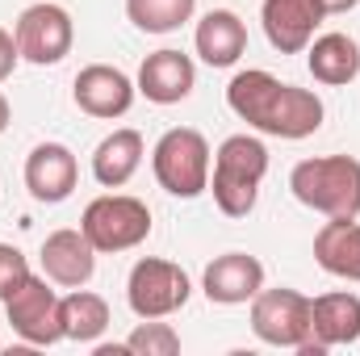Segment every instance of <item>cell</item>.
I'll return each instance as SVG.
<instances>
[{"label": "cell", "mask_w": 360, "mask_h": 356, "mask_svg": "<svg viewBox=\"0 0 360 356\" xmlns=\"http://www.w3.org/2000/svg\"><path fill=\"white\" fill-rule=\"evenodd\" d=\"M226 105L239 122H248L252 130L272 134V139H310L327 117L319 92L281 84L264 68L235 72V80L226 84Z\"/></svg>", "instance_id": "cell-1"}, {"label": "cell", "mask_w": 360, "mask_h": 356, "mask_svg": "<svg viewBox=\"0 0 360 356\" xmlns=\"http://www.w3.org/2000/svg\"><path fill=\"white\" fill-rule=\"evenodd\" d=\"M264 177H269V147L256 134H231V139H222V147L214 151V164H210L214 205L226 218H248L256 210V197H260Z\"/></svg>", "instance_id": "cell-2"}, {"label": "cell", "mask_w": 360, "mask_h": 356, "mask_svg": "<svg viewBox=\"0 0 360 356\" xmlns=\"http://www.w3.org/2000/svg\"><path fill=\"white\" fill-rule=\"evenodd\" d=\"M289 193L319 210L323 218H360V160L352 155H314L293 164Z\"/></svg>", "instance_id": "cell-3"}, {"label": "cell", "mask_w": 360, "mask_h": 356, "mask_svg": "<svg viewBox=\"0 0 360 356\" xmlns=\"http://www.w3.org/2000/svg\"><path fill=\"white\" fill-rule=\"evenodd\" d=\"M210 164H214L210 143L193 126H172L151 151V172L160 180V189L172 197H184V201H193L210 189Z\"/></svg>", "instance_id": "cell-4"}, {"label": "cell", "mask_w": 360, "mask_h": 356, "mask_svg": "<svg viewBox=\"0 0 360 356\" xmlns=\"http://www.w3.org/2000/svg\"><path fill=\"white\" fill-rule=\"evenodd\" d=\"M80 231L89 235V243L101 256L134 252L151 235V210H147V201H139L130 193H105L84 205Z\"/></svg>", "instance_id": "cell-5"}, {"label": "cell", "mask_w": 360, "mask_h": 356, "mask_svg": "<svg viewBox=\"0 0 360 356\" xmlns=\"http://www.w3.org/2000/svg\"><path fill=\"white\" fill-rule=\"evenodd\" d=\"M188 293H193L188 272L180 265H172V260H160V256H143L126 276V302H130V310L139 319H168V314H176L188 302Z\"/></svg>", "instance_id": "cell-6"}, {"label": "cell", "mask_w": 360, "mask_h": 356, "mask_svg": "<svg viewBox=\"0 0 360 356\" xmlns=\"http://www.w3.org/2000/svg\"><path fill=\"white\" fill-rule=\"evenodd\" d=\"M13 38H17V51L25 63H38V68H51V63H63L72 55V42H76V25H72V13L55 0H38L30 8H21L17 25H13Z\"/></svg>", "instance_id": "cell-7"}, {"label": "cell", "mask_w": 360, "mask_h": 356, "mask_svg": "<svg viewBox=\"0 0 360 356\" xmlns=\"http://www.w3.org/2000/svg\"><path fill=\"white\" fill-rule=\"evenodd\" d=\"M252 331L269 348L297 352L314 331H310V298L297 289H260L252 298Z\"/></svg>", "instance_id": "cell-8"}, {"label": "cell", "mask_w": 360, "mask_h": 356, "mask_svg": "<svg viewBox=\"0 0 360 356\" xmlns=\"http://www.w3.org/2000/svg\"><path fill=\"white\" fill-rule=\"evenodd\" d=\"M8 310V327L34 344V348H51L63 340V319H59V293L51 289L46 276H30L21 289H13L4 298Z\"/></svg>", "instance_id": "cell-9"}, {"label": "cell", "mask_w": 360, "mask_h": 356, "mask_svg": "<svg viewBox=\"0 0 360 356\" xmlns=\"http://www.w3.org/2000/svg\"><path fill=\"white\" fill-rule=\"evenodd\" d=\"M72 96L80 105V113L89 117H101V122H113V117H126L130 105H134V80L122 72V68H109V63H89L76 72V84H72Z\"/></svg>", "instance_id": "cell-10"}, {"label": "cell", "mask_w": 360, "mask_h": 356, "mask_svg": "<svg viewBox=\"0 0 360 356\" xmlns=\"http://www.w3.org/2000/svg\"><path fill=\"white\" fill-rule=\"evenodd\" d=\"M80 184V164H76V151L63 147V143H38L30 155H25V189L34 201L42 205H59L76 193Z\"/></svg>", "instance_id": "cell-11"}, {"label": "cell", "mask_w": 360, "mask_h": 356, "mask_svg": "<svg viewBox=\"0 0 360 356\" xmlns=\"http://www.w3.org/2000/svg\"><path fill=\"white\" fill-rule=\"evenodd\" d=\"M201 289L214 306H243L264 289V265L248 252H222L205 265Z\"/></svg>", "instance_id": "cell-12"}, {"label": "cell", "mask_w": 360, "mask_h": 356, "mask_svg": "<svg viewBox=\"0 0 360 356\" xmlns=\"http://www.w3.org/2000/svg\"><path fill=\"white\" fill-rule=\"evenodd\" d=\"M96 248L89 243V235L84 231H72V227H63V231H51L46 239H42V276L51 281V285H63V289H80V285H89L92 272H96Z\"/></svg>", "instance_id": "cell-13"}, {"label": "cell", "mask_w": 360, "mask_h": 356, "mask_svg": "<svg viewBox=\"0 0 360 356\" xmlns=\"http://www.w3.org/2000/svg\"><path fill=\"white\" fill-rule=\"evenodd\" d=\"M323 21V8L314 0H264L260 4V25L272 51L281 55H302L314 42V30Z\"/></svg>", "instance_id": "cell-14"}, {"label": "cell", "mask_w": 360, "mask_h": 356, "mask_svg": "<svg viewBox=\"0 0 360 356\" xmlns=\"http://www.w3.org/2000/svg\"><path fill=\"white\" fill-rule=\"evenodd\" d=\"M134 89L143 92L151 105H180L188 92L197 89V68H193V59L184 51H172V46L151 51L143 59V68H139Z\"/></svg>", "instance_id": "cell-15"}, {"label": "cell", "mask_w": 360, "mask_h": 356, "mask_svg": "<svg viewBox=\"0 0 360 356\" xmlns=\"http://www.w3.org/2000/svg\"><path fill=\"white\" fill-rule=\"evenodd\" d=\"M193 46H197L201 63H210V68H235L243 59V51H248V25L231 8H210L197 21Z\"/></svg>", "instance_id": "cell-16"}, {"label": "cell", "mask_w": 360, "mask_h": 356, "mask_svg": "<svg viewBox=\"0 0 360 356\" xmlns=\"http://www.w3.org/2000/svg\"><path fill=\"white\" fill-rule=\"evenodd\" d=\"M306 68L319 84L344 89L360 76V42L344 30H331V34H323L306 46Z\"/></svg>", "instance_id": "cell-17"}, {"label": "cell", "mask_w": 360, "mask_h": 356, "mask_svg": "<svg viewBox=\"0 0 360 356\" xmlns=\"http://www.w3.org/2000/svg\"><path fill=\"white\" fill-rule=\"evenodd\" d=\"M310 331L327 348H348L360 340V298L348 289L310 298Z\"/></svg>", "instance_id": "cell-18"}, {"label": "cell", "mask_w": 360, "mask_h": 356, "mask_svg": "<svg viewBox=\"0 0 360 356\" xmlns=\"http://www.w3.org/2000/svg\"><path fill=\"white\" fill-rule=\"evenodd\" d=\"M143 155H147L143 134L130 130V126H122V130H113V134H105L96 143V151H92V177L105 189H122L143 168Z\"/></svg>", "instance_id": "cell-19"}, {"label": "cell", "mask_w": 360, "mask_h": 356, "mask_svg": "<svg viewBox=\"0 0 360 356\" xmlns=\"http://www.w3.org/2000/svg\"><path fill=\"white\" fill-rule=\"evenodd\" d=\"M314 260L323 272L340 281H360V222L356 218H327L314 235Z\"/></svg>", "instance_id": "cell-20"}, {"label": "cell", "mask_w": 360, "mask_h": 356, "mask_svg": "<svg viewBox=\"0 0 360 356\" xmlns=\"http://www.w3.org/2000/svg\"><path fill=\"white\" fill-rule=\"evenodd\" d=\"M59 319H63V340H76V344H92L105 336L109 327V302L92 289H72L68 298H59Z\"/></svg>", "instance_id": "cell-21"}, {"label": "cell", "mask_w": 360, "mask_h": 356, "mask_svg": "<svg viewBox=\"0 0 360 356\" xmlns=\"http://www.w3.org/2000/svg\"><path fill=\"white\" fill-rule=\"evenodd\" d=\"M197 0H126V17L143 34H172L184 21H193Z\"/></svg>", "instance_id": "cell-22"}, {"label": "cell", "mask_w": 360, "mask_h": 356, "mask_svg": "<svg viewBox=\"0 0 360 356\" xmlns=\"http://www.w3.org/2000/svg\"><path fill=\"white\" fill-rule=\"evenodd\" d=\"M126 352H134V356H176L180 352V336H176L172 323L143 319V323L126 336Z\"/></svg>", "instance_id": "cell-23"}, {"label": "cell", "mask_w": 360, "mask_h": 356, "mask_svg": "<svg viewBox=\"0 0 360 356\" xmlns=\"http://www.w3.org/2000/svg\"><path fill=\"white\" fill-rule=\"evenodd\" d=\"M30 276H34V272H30L25 252H21V248H13V243H0V302H4L13 289H21Z\"/></svg>", "instance_id": "cell-24"}, {"label": "cell", "mask_w": 360, "mask_h": 356, "mask_svg": "<svg viewBox=\"0 0 360 356\" xmlns=\"http://www.w3.org/2000/svg\"><path fill=\"white\" fill-rule=\"evenodd\" d=\"M17 59H21V51H17V38H13L8 30H0V84H4L8 76H13Z\"/></svg>", "instance_id": "cell-25"}, {"label": "cell", "mask_w": 360, "mask_h": 356, "mask_svg": "<svg viewBox=\"0 0 360 356\" xmlns=\"http://www.w3.org/2000/svg\"><path fill=\"white\" fill-rule=\"evenodd\" d=\"M319 8H323V17H335V13H352L360 0H314Z\"/></svg>", "instance_id": "cell-26"}, {"label": "cell", "mask_w": 360, "mask_h": 356, "mask_svg": "<svg viewBox=\"0 0 360 356\" xmlns=\"http://www.w3.org/2000/svg\"><path fill=\"white\" fill-rule=\"evenodd\" d=\"M8 122H13V109H8V96L0 92V134L8 130Z\"/></svg>", "instance_id": "cell-27"}, {"label": "cell", "mask_w": 360, "mask_h": 356, "mask_svg": "<svg viewBox=\"0 0 360 356\" xmlns=\"http://www.w3.org/2000/svg\"><path fill=\"white\" fill-rule=\"evenodd\" d=\"M126 352V344H101V348H96V356H122Z\"/></svg>", "instance_id": "cell-28"}]
</instances>
